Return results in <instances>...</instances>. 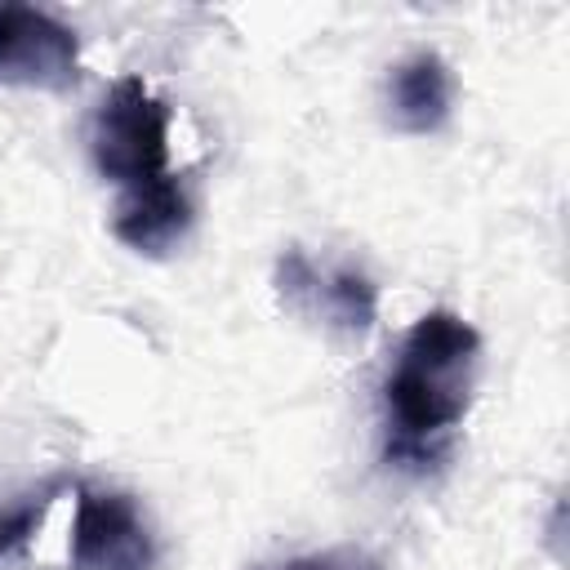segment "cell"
<instances>
[{
	"label": "cell",
	"instance_id": "3957f363",
	"mask_svg": "<svg viewBox=\"0 0 570 570\" xmlns=\"http://www.w3.org/2000/svg\"><path fill=\"white\" fill-rule=\"evenodd\" d=\"M80 76L76 31L31 4H0V85L67 89Z\"/></svg>",
	"mask_w": 570,
	"mask_h": 570
},
{
	"label": "cell",
	"instance_id": "5b68a950",
	"mask_svg": "<svg viewBox=\"0 0 570 570\" xmlns=\"http://www.w3.org/2000/svg\"><path fill=\"white\" fill-rule=\"evenodd\" d=\"M276 285H281V298L289 307H298L307 316H321L334 330L361 334V330L374 325L379 289L356 267H316L307 254L289 249L276 267Z\"/></svg>",
	"mask_w": 570,
	"mask_h": 570
},
{
	"label": "cell",
	"instance_id": "ba28073f",
	"mask_svg": "<svg viewBox=\"0 0 570 570\" xmlns=\"http://www.w3.org/2000/svg\"><path fill=\"white\" fill-rule=\"evenodd\" d=\"M58 490H62V481H49L36 494H22L18 503L0 508V557L13 552V548H22L40 530V521H45V512H49V503H53Z\"/></svg>",
	"mask_w": 570,
	"mask_h": 570
},
{
	"label": "cell",
	"instance_id": "52a82bcc",
	"mask_svg": "<svg viewBox=\"0 0 570 570\" xmlns=\"http://www.w3.org/2000/svg\"><path fill=\"white\" fill-rule=\"evenodd\" d=\"M450 98H454V80L436 53H414V58L396 62L387 76V107L405 134L441 129L450 116Z\"/></svg>",
	"mask_w": 570,
	"mask_h": 570
},
{
	"label": "cell",
	"instance_id": "6da1fadb",
	"mask_svg": "<svg viewBox=\"0 0 570 570\" xmlns=\"http://www.w3.org/2000/svg\"><path fill=\"white\" fill-rule=\"evenodd\" d=\"M476 361H481V334L454 316V312H423L405 343L401 356L383 383L387 401V459L396 463H428L436 454V441L463 419L476 383Z\"/></svg>",
	"mask_w": 570,
	"mask_h": 570
},
{
	"label": "cell",
	"instance_id": "7a4b0ae2",
	"mask_svg": "<svg viewBox=\"0 0 570 570\" xmlns=\"http://www.w3.org/2000/svg\"><path fill=\"white\" fill-rule=\"evenodd\" d=\"M94 165L116 187H142L169 174V107L138 80L125 76L107 89L89 129Z\"/></svg>",
	"mask_w": 570,
	"mask_h": 570
},
{
	"label": "cell",
	"instance_id": "9c48e42d",
	"mask_svg": "<svg viewBox=\"0 0 570 570\" xmlns=\"http://www.w3.org/2000/svg\"><path fill=\"white\" fill-rule=\"evenodd\" d=\"M276 570H374L365 557L356 552H316V557H298V561H285Z\"/></svg>",
	"mask_w": 570,
	"mask_h": 570
},
{
	"label": "cell",
	"instance_id": "8992f818",
	"mask_svg": "<svg viewBox=\"0 0 570 570\" xmlns=\"http://www.w3.org/2000/svg\"><path fill=\"white\" fill-rule=\"evenodd\" d=\"M191 227V196L183 191V183L174 174L151 178L142 187H129L116 205L111 232L116 240H125L138 254H169Z\"/></svg>",
	"mask_w": 570,
	"mask_h": 570
},
{
	"label": "cell",
	"instance_id": "277c9868",
	"mask_svg": "<svg viewBox=\"0 0 570 570\" xmlns=\"http://www.w3.org/2000/svg\"><path fill=\"white\" fill-rule=\"evenodd\" d=\"M156 548L138 503L120 490H80L71 570H151Z\"/></svg>",
	"mask_w": 570,
	"mask_h": 570
}]
</instances>
